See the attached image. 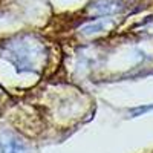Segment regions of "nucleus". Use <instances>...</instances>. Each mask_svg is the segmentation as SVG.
<instances>
[{
    "mask_svg": "<svg viewBox=\"0 0 153 153\" xmlns=\"http://www.w3.org/2000/svg\"><path fill=\"white\" fill-rule=\"evenodd\" d=\"M0 54L20 72L37 71L46 58L45 46L32 35H22L6 42L0 49Z\"/></svg>",
    "mask_w": 153,
    "mask_h": 153,
    "instance_id": "f257e3e1",
    "label": "nucleus"
},
{
    "mask_svg": "<svg viewBox=\"0 0 153 153\" xmlns=\"http://www.w3.org/2000/svg\"><path fill=\"white\" fill-rule=\"evenodd\" d=\"M0 153H26V146L19 136L6 132L0 135Z\"/></svg>",
    "mask_w": 153,
    "mask_h": 153,
    "instance_id": "f03ea898",
    "label": "nucleus"
},
{
    "mask_svg": "<svg viewBox=\"0 0 153 153\" xmlns=\"http://www.w3.org/2000/svg\"><path fill=\"white\" fill-rule=\"evenodd\" d=\"M126 3L123 0H98V2L94 3L92 9L98 14H117V12H121L123 9H126L124 6Z\"/></svg>",
    "mask_w": 153,
    "mask_h": 153,
    "instance_id": "7ed1b4c3",
    "label": "nucleus"
},
{
    "mask_svg": "<svg viewBox=\"0 0 153 153\" xmlns=\"http://www.w3.org/2000/svg\"><path fill=\"white\" fill-rule=\"evenodd\" d=\"M106 26H107V22H106V20H97L95 23L84 26L81 31H83V34H94V32H98V31H101V29H104Z\"/></svg>",
    "mask_w": 153,
    "mask_h": 153,
    "instance_id": "20e7f679",
    "label": "nucleus"
}]
</instances>
